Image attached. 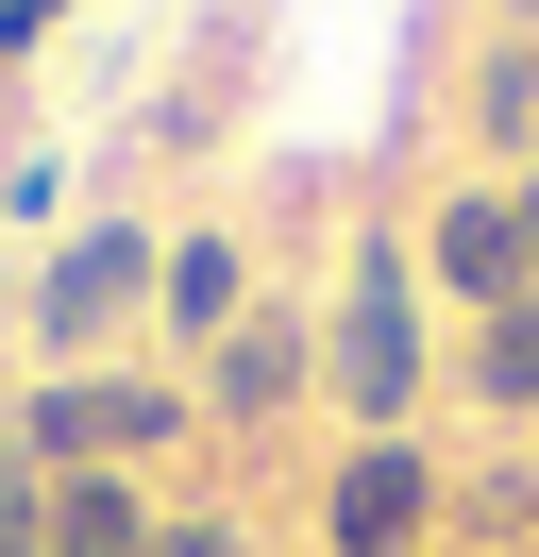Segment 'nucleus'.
Listing matches in <instances>:
<instances>
[{"label":"nucleus","mask_w":539,"mask_h":557,"mask_svg":"<svg viewBox=\"0 0 539 557\" xmlns=\"http://www.w3.org/2000/svg\"><path fill=\"white\" fill-rule=\"evenodd\" d=\"M438 541V456L422 440H354L321 490V557H422Z\"/></svg>","instance_id":"nucleus-4"},{"label":"nucleus","mask_w":539,"mask_h":557,"mask_svg":"<svg viewBox=\"0 0 539 557\" xmlns=\"http://www.w3.org/2000/svg\"><path fill=\"white\" fill-rule=\"evenodd\" d=\"M202 422V388H152V372H51L17 406V456L34 473H118V456H168Z\"/></svg>","instance_id":"nucleus-2"},{"label":"nucleus","mask_w":539,"mask_h":557,"mask_svg":"<svg viewBox=\"0 0 539 557\" xmlns=\"http://www.w3.org/2000/svg\"><path fill=\"white\" fill-rule=\"evenodd\" d=\"M472 388H489L505 422H539V287H523V305H489V321H472Z\"/></svg>","instance_id":"nucleus-9"},{"label":"nucleus","mask_w":539,"mask_h":557,"mask_svg":"<svg viewBox=\"0 0 539 557\" xmlns=\"http://www.w3.org/2000/svg\"><path fill=\"white\" fill-rule=\"evenodd\" d=\"M152 557H253V541H236V523L202 507V523H152Z\"/></svg>","instance_id":"nucleus-12"},{"label":"nucleus","mask_w":539,"mask_h":557,"mask_svg":"<svg viewBox=\"0 0 539 557\" xmlns=\"http://www.w3.org/2000/svg\"><path fill=\"white\" fill-rule=\"evenodd\" d=\"M422 271L455 287L472 321H489V305H523V287H539V271H523V203H505V170H489V186H455V203L422 220Z\"/></svg>","instance_id":"nucleus-5"},{"label":"nucleus","mask_w":539,"mask_h":557,"mask_svg":"<svg viewBox=\"0 0 539 557\" xmlns=\"http://www.w3.org/2000/svg\"><path fill=\"white\" fill-rule=\"evenodd\" d=\"M505 17H539V0H505Z\"/></svg>","instance_id":"nucleus-15"},{"label":"nucleus","mask_w":539,"mask_h":557,"mask_svg":"<svg viewBox=\"0 0 539 557\" xmlns=\"http://www.w3.org/2000/svg\"><path fill=\"white\" fill-rule=\"evenodd\" d=\"M472 119H489V136H505V152H523V136H539V35H505V51H489V69H472Z\"/></svg>","instance_id":"nucleus-10"},{"label":"nucleus","mask_w":539,"mask_h":557,"mask_svg":"<svg viewBox=\"0 0 539 557\" xmlns=\"http://www.w3.org/2000/svg\"><path fill=\"white\" fill-rule=\"evenodd\" d=\"M152 287H168V237H152V220H85V237L34 271V338H51L67 372H101V338H118Z\"/></svg>","instance_id":"nucleus-3"},{"label":"nucleus","mask_w":539,"mask_h":557,"mask_svg":"<svg viewBox=\"0 0 539 557\" xmlns=\"http://www.w3.org/2000/svg\"><path fill=\"white\" fill-rule=\"evenodd\" d=\"M152 321H168L186 355H220L236 321H253V253H236V237H168V287H152Z\"/></svg>","instance_id":"nucleus-7"},{"label":"nucleus","mask_w":539,"mask_h":557,"mask_svg":"<svg viewBox=\"0 0 539 557\" xmlns=\"http://www.w3.org/2000/svg\"><path fill=\"white\" fill-rule=\"evenodd\" d=\"M51 557H152L135 473H51Z\"/></svg>","instance_id":"nucleus-8"},{"label":"nucleus","mask_w":539,"mask_h":557,"mask_svg":"<svg viewBox=\"0 0 539 557\" xmlns=\"http://www.w3.org/2000/svg\"><path fill=\"white\" fill-rule=\"evenodd\" d=\"M505 203H523V271H539V170H505Z\"/></svg>","instance_id":"nucleus-14"},{"label":"nucleus","mask_w":539,"mask_h":557,"mask_svg":"<svg viewBox=\"0 0 539 557\" xmlns=\"http://www.w3.org/2000/svg\"><path fill=\"white\" fill-rule=\"evenodd\" d=\"M422 372H438V338H422V253L371 220V237H354V287H337V321H321V388L354 406V440H404Z\"/></svg>","instance_id":"nucleus-1"},{"label":"nucleus","mask_w":539,"mask_h":557,"mask_svg":"<svg viewBox=\"0 0 539 557\" xmlns=\"http://www.w3.org/2000/svg\"><path fill=\"white\" fill-rule=\"evenodd\" d=\"M303 388H321V321H287V305H253L220 355H202V406L220 422H287Z\"/></svg>","instance_id":"nucleus-6"},{"label":"nucleus","mask_w":539,"mask_h":557,"mask_svg":"<svg viewBox=\"0 0 539 557\" xmlns=\"http://www.w3.org/2000/svg\"><path fill=\"white\" fill-rule=\"evenodd\" d=\"M51 17H67V0H0V69H17V51L51 35Z\"/></svg>","instance_id":"nucleus-13"},{"label":"nucleus","mask_w":539,"mask_h":557,"mask_svg":"<svg viewBox=\"0 0 539 557\" xmlns=\"http://www.w3.org/2000/svg\"><path fill=\"white\" fill-rule=\"evenodd\" d=\"M0 557H51V473L0 440Z\"/></svg>","instance_id":"nucleus-11"}]
</instances>
